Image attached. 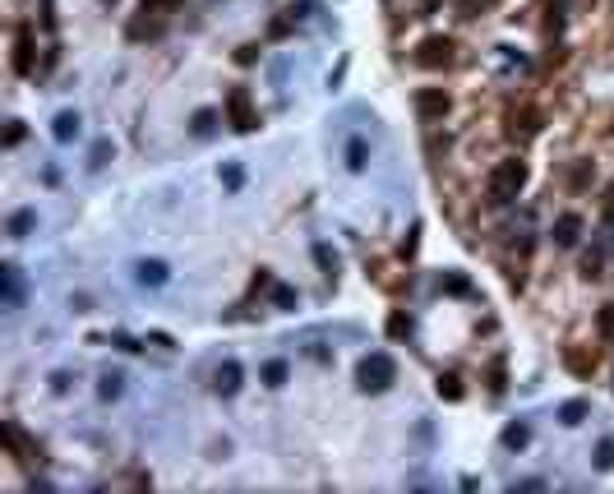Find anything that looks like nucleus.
Instances as JSON below:
<instances>
[{"label": "nucleus", "mask_w": 614, "mask_h": 494, "mask_svg": "<svg viewBox=\"0 0 614 494\" xmlns=\"http://www.w3.org/2000/svg\"><path fill=\"white\" fill-rule=\"evenodd\" d=\"M107 5H111V0H107Z\"/></svg>", "instance_id": "33"}, {"label": "nucleus", "mask_w": 614, "mask_h": 494, "mask_svg": "<svg viewBox=\"0 0 614 494\" xmlns=\"http://www.w3.org/2000/svg\"><path fill=\"white\" fill-rule=\"evenodd\" d=\"M365 157H369L365 139H351V143H346V166H351V171H365Z\"/></svg>", "instance_id": "12"}, {"label": "nucleus", "mask_w": 614, "mask_h": 494, "mask_svg": "<svg viewBox=\"0 0 614 494\" xmlns=\"http://www.w3.org/2000/svg\"><path fill=\"white\" fill-rule=\"evenodd\" d=\"M517 130H522V134H536L540 130V116H536V111H522V116H513V134Z\"/></svg>", "instance_id": "21"}, {"label": "nucleus", "mask_w": 614, "mask_h": 494, "mask_svg": "<svg viewBox=\"0 0 614 494\" xmlns=\"http://www.w3.org/2000/svg\"><path fill=\"white\" fill-rule=\"evenodd\" d=\"M388 333H393V338H407V333H411V319H407L402 309H397V314L388 319Z\"/></svg>", "instance_id": "24"}, {"label": "nucleus", "mask_w": 614, "mask_h": 494, "mask_svg": "<svg viewBox=\"0 0 614 494\" xmlns=\"http://www.w3.org/2000/svg\"><path fill=\"white\" fill-rule=\"evenodd\" d=\"M212 130H217V111H199V116H194V134H199V139H208Z\"/></svg>", "instance_id": "19"}, {"label": "nucleus", "mask_w": 614, "mask_h": 494, "mask_svg": "<svg viewBox=\"0 0 614 494\" xmlns=\"http://www.w3.org/2000/svg\"><path fill=\"white\" fill-rule=\"evenodd\" d=\"M582 416H587V402H564L559 406V420H564V425H578Z\"/></svg>", "instance_id": "18"}, {"label": "nucleus", "mask_w": 614, "mask_h": 494, "mask_svg": "<svg viewBox=\"0 0 614 494\" xmlns=\"http://www.w3.org/2000/svg\"><path fill=\"white\" fill-rule=\"evenodd\" d=\"M5 300L10 309H19V268H5Z\"/></svg>", "instance_id": "20"}, {"label": "nucleus", "mask_w": 614, "mask_h": 494, "mask_svg": "<svg viewBox=\"0 0 614 494\" xmlns=\"http://www.w3.org/2000/svg\"><path fill=\"white\" fill-rule=\"evenodd\" d=\"M439 397H448V402H458V397H462V379H458V374H439Z\"/></svg>", "instance_id": "15"}, {"label": "nucleus", "mask_w": 614, "mask_h": 494, "mask_svg": "<svg viewBox=\"0 0 614 494\" xmlns=\"http://www.w3.org/2000/svg\"><path fill=\"white\" fill-rule=\"evenodd\" d=\"M212 388H217V393H222V397H231L236 388H240V365H236V361H226L222 370L212 374Z\"/></svg>", "instance_id": "9"}, {"label": "nucleus", "mask_w": 614, "mask_h": 494, "mask_svg": "<svg viewBox=\"0 0 614 494\" xmlns=\"http://www.w3.org/2000/svg\"><path fill=\"white\" fill-rule=\"evenodd\" d=\"M107 157H111V143L102 139L97 148H93V157H88V166H107Z\"/></svg>", "instance_id": "27"}, {"label": "nucleus", "mask_w": 614, "mask_h": 494, "mask_svg": "<svg viewBox=\"0 0 614 494\" xmlns=\"http://www.w3.org/2000/svg\"><path fill=\"white\" fill-rule=\"evenodd\" d=\"M610 218H614V199H610Z\"/></svg>", "instance_id": "32"}, {"label": "nucleus", "mask_w": 614, "mask_h": 494, "mask_svg": "<svg viewBox=\"0 0 614 494\" xmlns=\"http://www.w3.org/2000/svg\"><path fill=\"white\" fill-rule=\"evenodd\" d=\"M568 370H578V374L596 370V356H582V352H568Z\"/></svg>", "instance_id": "23"}, {"label": "nucleus", "mask_w": 614, "mask_h": 494, "mask_svg": "<svg viewBox=\"0 0 614 494\" xmlns=\"http://www.w3.org/2000/svg\"><path fill=\"white\" fill-rule=\"evenodd\" d=\"M578 236H582V218H578V213H564V218L554 222V245L573 250V245H578Z\"/></svg>", "instance_id": "6"}, {"label": "nucleus", "mask_w": 614, "mask_h": 494, "mask_svg": "<svg viewBox=\"0 0 614 494\" xmlns=\"http://www.w3.org/2000/svg\"><path fill=\"white\" fill-rule=\"evenodd\" d=\"M28 231H33V213H28V208L14 213V218H10V236H14V241H23Z\"/></svg>", "instance_id": "17"}, {"label": "nucleus", "mask_w": 614, "mask_h": 494, "mask_svg": "<svg viewBox=\"0 0 614 494\" xmlns=\"http://www.w3.org/2000/svg\"><path fill=\"white\" fill-rule=\"evenodd\" d=\"M314 259H319V264L328 268V277H333V268H337V254L328 250V245H314Z\"/></svg>", "instance_id": "26"}, {"label": "nucleus", "mask_w": 614, "mask_h": 494, "mask_svg": "<svg viewBox=\"0 0 614 494\" xmlns=\"http://www.w3.org/2000/svg\"><path fill=\"white\" fill-rule=\"evenodd\" d=\"M490 379H494V384H490V388H494V393H503V361H494V370H490Z\"/></svg>", "instance_id": "29"}, {"label": "nucleus", "mask_w": 614, "mask_h": 494, "mask_svg": "<svg viewBox=\"0 0 614 494\" xmlns=\"http://www.w3.org/2000/svg\"><path fill=\"white\" fill-rule=\"evenodd\" d=\"M526 185V162H517V157H508V162H499L490 171V203H513L517 194H522Z\"/></svg>", "instance_id": "1"}, {"label": "nucleus", "mask_w": 614, "mask_h": 494, "mask_svg": "<svg viewBox=\"0 0 614 494\" xmlns=\"http://www.w3.org/2000/svg\"><path fill=\"white\" fill-rule=\"evenodd\" d=\"M14 69H19V74H33V28H19V42H14Z\"/></svg>", "instance_id": "7"}, {"label": "nucleus", "mask_w": 614, "mask_h": 494, "mask_svg": "<svg viewBox=\"0 0 614 494\" xmlns=\"http://www.w3.org/2000/svg\"><path fill=\"white\" fill-rule=\"evenodd\" d=\"M596 467H601V472H614V439H601V448H596Z\"/></svg>", "instance_id": "22"}, {"label": "nucleus", "mask_w": 614, "mask_h": 494, "mask_svg": "<svg viewBox=\"0 0 614 494\" xmlns=\"http://www.w3.org/2000/svg\"><path fill=\"white\" fill-rule=\"evenodd\" d=\"M448 107H453V98H448L444 88H421L416 93V116H421V121H444Z\"/></svg>", "instance_id": "5"}, {"label": "nucleus", "mask_w": 614, "mask_h": 494, "mask_svg": "<svg viewBox=\"0 0 614 494\" xmlns=\"http://www.w3.org/2000/svg\"><path fill=\"white\" fill-rule=\"evenodd\" d=\"M601 328H605V333H614V305H605V309H601Z\"/></svg>", "instance_id": "30"}, {"label": "nucleus", "mask_w": 614, "mask_h": 494, "mask_svg": "<svg viewBox=\"0 0 614 494\" xmlns=\"http://www.w3.org/2000/svg\"><path fill=\"white\" fill-rule=\"evenodd\" d=\"M162 28H167V23H162V14H153V19H148V10H144L130 28H125V33L135 37V42H144V37H162Z\"/></svg>", "instance_id": "8"}, {"label": "nucleus", "mask_w": 614, "mask_h": 494, "mask_svg": "<svg viewBox=\"0 0 614 494\" xmlns=\"http://www.w3.org/2000/svg\"><path fill=\"white\" fill-rule=\"evenodd\" d=\"M171 277V268L162 264V259H144V264H139V282L144 286H162Z\"/></svg>", "instance_id": "10"}, {"label": "nucleus", "mask_w": 614, "mask_h": 494, "mask_svg": "<svg viewBox=\"0 0 614 494\" xmlns=\"http://www.w3.org/2000/svg\"><path fill=\"white\" fill-rule=\"evenodd\" d=\"M526 439H531V429L517 420V425H508L503 429V448H526Z\"/></svg>", "instance_id": "13"}, {"label": "nucleus", "mask_w": 614, "mask_h": 494, "mask_svg": "<svg viewBox=\"0 0 614 494\" xmlns=\"http://www.w3.org/2000/svg\"><path fill=\"white\" fill-rule=\"evenodd\" d=\"M176 5H185V0H144V10H148V14H171Z\"/></svg>", "instance_id": "25"}, {"label": "nucleus", "mask_w": 614, "mask_h": 494, "mask_svg": "<svg viewBox=\"0 0 614 494\" xmlns=\"http://www.w3.org/2000/svg\"><path fill=\"white\" fill-rule=\"evenodd\" d=\"M264 384H268V388L287 384V361H268V365H264Z\"/></svg>", "instance_id": "14"}, {"label": "nucleus", "mask_w": 614, "mask_h": 494, "mask_svg": "<svg viewBox=\"0 0 614 494\" xmlns=\"http://www.w3.org/2000/svg\"><path fill=\"white\" fill-rule=\"evenodd\" d=\"M458 5H462V19H476V10H485L490 0H458Z\"/></svg>", "instance_id": "28"}, {"label": "nucleus", "mask_w": 614, "mask_h": 494, "mask_svg": "<svg viewBox=\"0 0 614 494\" xmlns=\"http://www.w3.org/2000/svg\"><path fill=\"white\" fill-rule=\"evenodd\" d=\"M356 379H360V388H365V393H383V388L397 379V365H393L388 352H374V356H365V361H360Z\"/></svg>", "instance_id": "2"}, {"label": "nucleus", "mask_w": 614, "mask_h": 494, "mask_svg": "<svg viewBox=\"0 0 614 494\" xmlns=\"http://www.w3.org/2000/svg\"><path fill=\"white\" fill-rule=\"evenodd\" d=\"M51 134H56L60 143H69V139L79 134V116H74V111H60V116H56V125H51Z\"/></svg>", "instance_id": "11"}, {"label": "nucleus", "mask_w": 614, "mask_h": 494, "mask_svg": "<svg viewBox=\"0 0 614 494\" xmlns=\"http://www.w3.org/2000/svg\"><path fill=\"white\" fill-rule=\"evenodd\" d=\"M226 116H231V130H240V134H250L259 125V116H254V107H250V93L245 88H231V93H226Z\"/></svg>", "instance_id": "4"}, {"label": "nucleus", "mask_w": 614, "mask_h": 494, "mask_svg": "<svg viewBox=\"0 0 614 494\" xmlns=\"http://www.w3.org/2000/svg\"><path fill=\"white\" fill-rule=\"evenodd\" d=\"M121 388H125V379H121V374H102L97 397H107V402H111V397H121Z\"/></svg>", "instance_id": "16"}, {"label": "nucleus", "mask_w": 614, "mask_h": 494, "mask_svg": "<svg viewBox=\"0 0 614 494\" xmlns=\"http://www.w3.org/2000/svg\"><path fill=\"white\" fill-rule=\"evenodd\" d=\"M453 37H425L421 46H416V65L421 69H448L453 65Z\"/></svg>", "instance_id": "3"}, {"label": "nucleus", "mask_w": 614, "mask_h": 494, "mask_svg": "<svg viewBox=\"0 0 614 494\" xmlns=\"http://www.w3.org/2000/svg\"><path fill=\"white\" fill-rule=\"evenodd\" d=\"M19 139H23V125L14 121V125H10V134H5V143H10V148H14V143H19Z\"/></svg>", "instance_id": "31"}]
</instances>
